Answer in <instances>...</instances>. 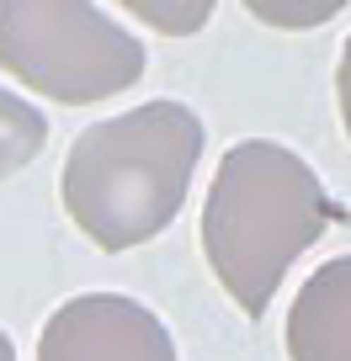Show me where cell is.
Instances as JSON below:
<instances>
[{
    "instance_id": "cell-1",
    "label": "cell",
    "mask_w": 351,
    "mask_h": 361,
    "mask_svg": "<svg viewBox=\"0 0 351 361\" xmlns=\"http://www.w3.org/2000/svg\"><path fill=\"white\" fill-rule=\"evenodd\" d=\"M346 207L325 192L319 170L277 138H239L224 149L203 202V255L245 319L272 308L282 276L319 245Z\"/></svg>"
},
{
    "instance_id": "cell-2",
    "label": "cell",
    "mask_w": 351,
    "mask_h": 361,
    "mask_svg": "<svg viewBox=\"0 0 351 361\" xmlns=\"http://www.w3.org/2000/svg\"><path fill=\"white\" fill-rule=\"evenodd\" d=\"M203 144V117L186 102H144L85 128L59 176L69 224L107 255L160 239L192 192Z\"/></svg>"
},
{
    "instance_id": "cell-3",
    "label": "cell",
    "mask_w": 351,
    "mask_h": 361,
    "mask_svg": "<svg viewBox=\"0 0 351 361\" xmlns=\"http://www.w3.org/2000/svg\"><path fill=\"white\" fill-rule=\"evenodd\" d=\"M144 64V43L91 0H0V69L59 106L107 102Z\"/></svg>"
},
{
    "instance_id": "cell-4",
    "label": "cell",
    "mask_w": 351,
    "mask_h": 361,
    "mask_svg": "<svg viewBox=\"0 0 351 361\" xmlns=\"http://www.w3.org/2000/svg\"><path fill=\"white\" fill-rule=\"evenodd\" d=\"M37 361H176V340L138 298L80 293L48 314Z\"/></svg>"
},
{
    "instance_id": "cell-5",
    "label": "cell",
    "mask_w": 351,
    "mask_h": 361,
    "mask_svg": "<svg viewBox=\"0 0 351 361\" xmlns=\"http://www.w3.org/2000/svg\"><path fill=\"white\" fill-rule=\"evenodd\" d=\"M287 361H351V255L304 276L287 308Z\"/></svg>"
},
{
    "instance_id": "cell-6",
    "label": "cell",
    "mask_w": 351,
    "mask_h": 361,
    "mask_svg": "<svg viewBox=\"0 0 351 361\" xmlns=\"http://www.w3.org/2000/svg\"><path fill=\"white\" fill-rule=\"evenodd\" d=\"M48 144V117L37 112L27 96L0 85V180H11L16 170H27Z\"/></svg>"
},
{
    "instance_id": "cell-7",
    "label": "cell",
    "mask_w": 351,
    "mask_h": 361,
    "mask_svg": "<svg viewBox=\"0 0 351 361\" xmlns=\"http://www.w3.org/2000/svg\"><path fill=\"white\" fill-rule=\"evenodd\" d=\"M128 16L149 27L160 37H197L208 22H213V6L218 0H117Z\"/></svg>"
},
{
    "instance_id": "cell-8",
    "label": "cell",
    "mask_w": 351,
    "mask_h": 361,
    "mask_svg": "<svg viewBox=\"0 0 351 361\" xmlns=\"http://www.w3.org/2000/svg\"><path fill=\"white\" fill-rule=\"evenodd\" d=\"M346 6L351 0H245V11L277 32H314V27L335 22Z\"/></svg>"
},
{
    "instance_id": "cell-9",
    "label": "cell",
    "mask_w": 351,
    "mask_h": 361,
    "mask_svg": "<svg viewBox=\"0 0 351 361\" xmlns=\"http://www.w3.org/2000/svg\"><path fill=\"white\" fill-rule=\"evenodd\" d=\"M335 102H340V128L351 138V37L340 48V69H335Z\"/></svg>"
},
{
    "instance_id": "cell-10",
    "label": "cell",
    "mask_w": 351,
    "mask_h": 361,
    "mask_svg": "<svg viewBox=\"0 0 351 361\" xmlns=\"http://www.w3.org/2000/svg\"><path fill=\"white\" fill-rule=\"evenodd\" d=\"M0 361H16V345H11V335L0 329Z\"/></svg>"
}]
</instances>
